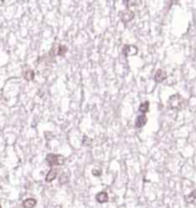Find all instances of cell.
Returning a JSON list of instances; mask_svg holds the SVG:
<instances>
[{"mask_svg": "<svg viewBox=\"0 0 196 208\" xmlns=\"http://www.w3.org/2000/svg\"><path fill=\"white\" fill-rule=\"evenodd\" d=\"M23 77L25 81H32L35 78V71L31 69L30 67H24L23 69Z\"/></svg>", "mask_w": 196, "mask_h": 208, "instance_id": "obj_6", "label": "cell"}, {"mask_svg": "<svg viewBox=\"0 0 196 208\" xmlns=\"http://www.w3.org/2000/svg\"><path fill=\"white\" fill-rule=\"evenodd\" d=\"M65 159L63 155H60V154H53L50 153L46 155V162L50 167H55V166H62L64 164Z\"/></svg>", "mask_w": 196, "mask_h": 208, "instance_id": "obj_1", "label": "cell"}, {"mask_svg": "<svg viewBox=\"0 0 196 208\" xmlns=\"http://www.w3.org/2000/svg\"><path fill=\"white\" fill-rule=\"evenodd\" d=\"M101 169H93L92 170V175H94V176H101Z\"/></svg>", "mask_w": 196, "mask_h": 208, "instance_id": "obj_15", "label": "cell"}, {"mask_svg": "<svg viewBox=\"0 0 196 208\" xmlns=\"http://www.w3.org/2000/svg\"><path fill=\"white\" fill-rule=\"evenodd\" d=\"M139 111L140 113H142V114H146L147 111H149V101H145V103H142V104L139 106Z\"/></svg>", "mask_w": 196, "mask_h": 208, "instance_id": "obj_12", "label": "cell"}, {"mask_svg": "<svg viewBox=\"0 0 196 208\" xmlns=\"http://www.w3.org/2000/svg\"><path fill=\"white\" fill-rule=\"evenodd\" d=\"M147 116H146V114H141V115H139L138 117L135 119V126L137 128H142V126H146V123H147Z\"/></svg>", "mask_w": 196, "mask_h": 208, "instance_id": "obj_8", "label": "cell"}, {"mask_svg": "<svg viewBox=\"0 0 196 208\" xmlns=\"http://www.w3.org/2000/svg\"><path fill=\"white\" fill-rule=\"evenodd\" d=\"M95 199H96V201H98L99 204H106V202H108V200H109L108 193L104 192V191L99 192V193L95 195Z\"/></svg>", "mask_w": 196, "mask_h": 208, "instance_id": "obj_7", "label": "cell"}, {"mask_svg": "<svg viewBox=\"0 0 196 208\" xmlns=\"http://www.w3.org/2000/svg\"><path fill=\"white\" fill-rule=\"evenodd\" d=\"M67 52H68V47L65 45H58V52H56V54H58V56H64V54Z\"/></svg>", "mask_w": 196, "mask_h": 208, "instance_id": "obj_11", "label": "cell"}, {"mask_svg": "<svg viewBox=\"0 0 196 208\" xmlns=\"http://www.w3.org/2000/svg\"><path fill=\"white\" fill-rule=\"evenodd\" d=\"M68 175H64V174H62L61 175V177H60V184H64V183H68Z\"/></svg>", "mask_w": 196, "mask_h": 208, "instance_id": "obj_14", "label": "cell"}, {"mask_svg": "<svg viewBox=\"0 0 196 208\" xmlns=\"http://www.w3.org/2000/svg\"><path fill=\"white\" fill-rule=\"evenodd\" d=\"M166 77H167L166 73H165L163 69H158V70L155 73L154 79H155V82H156V83H162V82H164V81L166 79Z\"/></svg>", "mask_w": 196, "mask_h": 208, "instance_id": "obj_5", "label": "cell"}, {"mask_svg": "<svg viewBox=\"0 0 196 208\" xmlns=\"http://www.w3.org/2000/svg\"><path fill=\"white\" fill-rule=\"evenodd\" d=\"M123 54L129 58V56H132V55H135L138 54V47H135L134 45H124L123 46Z\"/></svg>", "mask_w": 196, "mask_h": 208, "instance_id": "obj_3", "label": "cell"}, {"mask_svg": "<svg viewBox=\"0 0 196 208\" xmlns=\"http://www.w3.org/2000/svg\"><path fill=\"white\" fill-rule=\"evenodd\" d=\"M169 107L171 108V109H181L183 104H185V100H183V98L180 96V94H173V96H171L170 99H169Z\"/></svg>", "mask_w": 196, "mask_h": 208, "instance_id": "obj_2", "label": "cell"}, {"mask_svg": "<svg viewBox=\"0 0 196 208\" xmlns=\"http://www.w3.org/2000/svg\"><path fill=\"white\" fill-rule=\"evenodd\" d=\"M133 19H134V13L132 10H130V9H125L123 12H121V20H122V22H131Z\"/></svg>", "mask_w": 196, "mask_h": 208, "instance_id": "obj_4", "label": "cell"}, {"mask_svg": "<svg viewBox=\"0 0 196 208\" xmlns=\"http://www.w3.org/2000/svg\"><path fill=\"white\" fill-rule=\"evenodd\" d=\"M22 206L23 208H35V206H37V200L35 198H28L22 202Z\"/></svg>", "mask_w": 196, "mask_h": 208, "instance_id": "obj_10", "label": "cell"}, {"mask_svg": "<svg viewBox=\"0 0 196 208\" xmlns=\"http://www.w3.org/2000/svg\"><path fill=\"white\" fill-rule=\"evenodd\" d=\"M195 200H196V189L193 192H190L188 195H186V201L188 204H192V202H194Z\"/></svg>", "mask_w": 196, "mask_h": 208, "instance_id": "obj_13", "label": "cell"}, {"mask_svg": "<svg viewBox=\"0 0 196 208\" xmlns=\"http://www.w3.org/2000/svg\"><path fill=\"white\" fill-rule=\"evenodd\" d=\"M56 177H58V169H51V170L47 172L46 177H45V182L51 183V182H53Z\"/></svg>", "mask_w": 196, "mask_h": 208, "instance_id": "obj_9", "label": "cell"}]
</instances>
